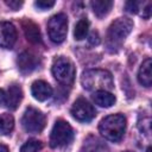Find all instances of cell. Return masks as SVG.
Segmentation results:
<instances>
[{"label":"cell","mask_w":152,"mask_h":152,"mask_svg":"<svg viewBox=\"0 0 152 152\" xmlns=\"http://www.w3.org/2000/svg\"><path fill=\"white\" fill-rule=\"evenodd\" d=\"M21 25H23L24 34L30 43H32V44H40L42 43V36H40V31H39V27L37 24H34L30 19H25L21 23Z\"/></svg>","instance_id":"obj_12"},{"label":"cell","mask_w":152,"mask_h":152,"mask_svg":"<svg viewBox=\"0 0 152 152\" xmlns=\"http://www.w3.org/2000/svg\"><path fill=\"white\" fill-rule=\"evenodd\" d=\"M90 6L97 18H103L110 12L113 7V1L112 0H93L90 2Z\"/></svg>","instance_id":"obj_16"},{"label":"cell","mask_w":152,"mask_h":152,"mask_svg":"<svg viewBox=\"0 0 152 152\" xmlns=\"http://www.w3.org/2000/svg\"><path fill=\"white\" fill-rule=\"evenodd\" d=\"M31 93L33 97L38 101H46L52 96V88L51 86L42 80L34 81L31 86Z\"/></svg>","instance_id":"obj_11"},{"label":"cell","mask_w":152,"mask_h":152,"mask_svg":"<svg viewBox=\"0 0 152 152\" xmlns=\"http://www.w3.org/2000/svg\"><path fill=\"white\" fill-rule=\"evenodd\" d=\"M34 6L40 8V10H49V8L55 6V1H52V0H39V1L34 2Z\"/></svg>","instance_id":"obj_21"},{"label":"cell","mask_w":152,"mask_h":152,"mask_svg":"<svg viewBox=\"0 0 152 152\" xmlns=\"http://www.w3.org/2000/svg\"><path fill=\"white\" fill-rule=\"evenodd\" d=\"M14 127V119L11 114L4 113L0 115V134L7 135L13 131Z\"/></svg>","instance_id":"obj_17"},{"label":"cell","mask_w":152,"mask_h":152,"mask_svg":"<svg viewBox=\"0 0 152 152\" xmlns=\"http://www.w3.org/2000/svg\"><path fill=\"white\" fill-rule=\"evenodd\" d=\"M88 42L90 45H97L100 43V37H99V33L96 31H93L90 34H89V38H88Z\"/></svg>","instance_id":"obj_24"},{"label":"cell","mask_w":152,"mask_h":152,"mask_svg":"<svg viewBox=\"0 0 152 152\" xmlns=\"http://www.w3.org/2000/svg\"><path fill=\"white\" fill-rule=\"evenodd\" d=\"M142 6V10H141V17L145 18V19H148L151 17V2L147 1L145 4L141 5Z\"/></svg>","instance_id":"obj_23"},{"label":"cell","mask_w":152,"mask_h":152,"mask_svg":"<svg viewBox=\"0 0 152 152\" xmlns=\"http://www.w3.org/2000/svg\"><path fill=\"white\" fill-rule=\"evenodd\" d=\"M132 28L133 21L129 18H118L116 20H114L108 27L106 36V43L109 51H118L127 38V36L131 33Z\"/></svg>","instance_id":"obj_2"},{"label":"cell","mask_w":152,"mask_h":152,"mask_svg":"<svg viewBox=\"0 0 152 152\" xmlns=\"http://www.w3.org/2000/svg\"><path fill=\"white\" fill-rule=\"evenodd\" d=\"M17 42V30L10 21H0V46L11 49Z\"/></svg>","instance_id":"obj_10"},{"label":"cell","mask_w":152,"mask_h":152,"mask_svg":"<svg viewBox=\"0 0 152 152\" xmlns=\"http://www.w3.org/2000/svg\"><path fill=\"white\" fill-rule=\"evenodd\" d=\"M99 131L109 141H119L126 131V118L122 114H112L100 121Z\"/></svg>","instance_id":"obj_3"},{"label":"cell","mask_w":152,"mask_h":152,"mask_svg":"<svg viewBox=\"0 0 152 152\" xmlns=\"http://www.w3.org/2000/svg\"><path fill=\"white\" fill-rule=\"evenodd\" d=\"M5 4H6L10 8L17 11V10H19V8L24 5V1H21V0H20V1H19V0H6Z\"/></svg>","instance_id":"obj_22"},{"label":"cell","mask_w":152,"mask_h":152,"mask_svg":"<svg viewBox=\"0 0 152 152\" xmlns=\"http://www.w3.org/2000/svg\"><path fill=\"white\" fill-rule=\"evenodd\" d=\"M82 87L89 91H109L114 88L113 76L104 69H90L81 76Z\"/></svg>","instance_id":"obj_1"},{"label":"cell","mask_w":152,"mask_h":152,"mask_svg":"<svg viewBox=\"0 0 152 152\" xmlns=\"http://www.w3.org/2000/svg\"><path fill=\"white\" fill-rule=\"evenodd\" d=\"M93 101L100 106V107H104V108H108V107H112L115 101H116V97L109 93V91H104V90H100V91H95L93 94Z\"/></svg>","instance_id":"obj_15"},{"label":"cell","mask_w":152,"mask_h":152,"mask_svg":"<svg viewBox=\"0 0 152 152\" xmlns=\"http://www.w3.org/2000/svg\"><path fill=\"white\" fill-rule=\"evenodd\" d=\"M42 147H43L42 141L36 140V139H30L21 146L20 152H39Z\"/></svg>","instance_id":"obj_19"},{"label":"cell","mask_w":152,"mask_h":152,"mask_svg":"<svg viewBox=\"0 0 152 152\" xmlns=\"http://www.w3.org/2000/svg\"><path fill=\"white\" fill-rule=\"evenodd\" d=\"M68 33V18L64 13L52 15L48 21V34L51 42L61 44L66 38Z\"/></svg>","instance_id":"obj_7"},{"label":"cell","mask_w":152,"mask_h":152,"mask_svg":"<svg viewBox=\"0 0 152 152\" xmlns=\"http://www.w3.org/2000/svg\"><path fill=\"white\" fill-rule=\"evenodd\" d=\"M151 68H152V61H151V58H146L142 62V64L140 65V68H139V71H138V81L144 87H151V84H152Z\"/></svg>","instance_id":"obj_14"},{"label":"cell","mask_w":152,"mask_h":152,"mask_svg":"<svg viewBox=\"0 0 152 152\" xmlns=\"http://www.w3.org/2000/svg\"><path fill=\"white\" fill-rule=\"evenodd\" d=\"M88 28H89V21L83 18L80 19L77 21V24L75 25V30H74V37L76 40H82L83 38H86L87 33H88Z\"/></svg>","instance_id":"obj_18"},{"label":"cell","mask_w":152,"mask_h":152,"mask_svg":"<svg viewBox=\"0 0 152 152\" xmlns=\"http://www.w3.org/2000/svg\"><path fill=\"white\" fill-rule=\"evenodd\" d=\"M17 64L21 72L28 74L40 65V57L32 51H24L18 56Z\"/></svg>","instance_id":"obj_9"},{"label":"cell","mask_w":152,"mask_h":152,"mask_svg":"<svg viewBox=\"0 0 152 152\" xmlns=\"http://www.w3.org/2000/svg\"><path fill=\"white\" fill-rule=\"evenodd\" d=\"M74 139L72 127L64 120L59 119L55 122L50 134V146L53 148L69 145Z\"/></svg>","instance_id":"obj_4"},{"label":"cell","mask_w":152,"mask_h":152,"mask_svg":"<svg viewBox=\"0 0 152 152\" xmlns=\"http://www.w3.org/2000/svg\"><path fill=\"white\" fill-rule=\"evenodd\" d=\"M140 6H141V2H139V1H127L125 4L126 11L129 13H137L140 10Z\"/></svg>","instance_id":"obj_20"},{"label":"cell","mask_w":152,"mask_h":152,"mask_svg":"<svg viewBox=\"0 0 152 152\" xmlns=\"http://www.w3.org/2000/svg\"><path fill=\"white\" fill-rule=\"evenodd\" d=\"M146 152H151V147H147V151Z\"/></svg>","instance_id":"obj_27"},{"label":"cell","mask_w":152,"mask_h":152,"mask_svg":"<svg viewBox=\"0 0 152 152\" xmlns=\"http://www.w3.org/2000/svg\"><path fill=\"white\" fill-rule=\"evenodd\" d=\"M52 75L62 84L69 86L75 78V66L66 57H57L52 64Z\"/></svg>","instance_id":"obj_5"},{"label":"cell","mask_w":152,"mask_h":152,"mask_svg":"<svg viewBox=\"0 0 152 152\" xmlns=\"http://www.w3.org/2000/svg\"><path fill=\"white\" fill-rule=\"evenodd\" d=\"M21 99H23V90H21V88L19 86H17V84L10 86V88L7 90V94H6V102H5L7 108L17 109V107L19 106Z\"/></svg>","instance_id":"obj_13"},{"label":"cell","mask_w":152,"mask_h":152,"mask_svg":"<svg viewBox=\"0 0 152 152\" xmlns=\"http://www.w3.org/2000/svg\"><path fill=\"white\" fill-rule=\"evenodd\" d=\"M70 113L77 121H81V122H89L96 115V112L93 104H90L86 99H82V97L77 99L74 102L70 109Z\"/></svg>","instance_id":"obj_8"},{"label":"cell","mask_w":152,"mask_h":152,"mask_svg":"<svg viewBox=\"0 0 152 152\" xmlns=\"http://www.w3.org/2000/svg\"><path fill=\"white\" fill-rule=\"evenodd\" d=\"M125 152H131V151H125Z\"/></svg>","instance_id":"obj_28"},{"label":"cell","mask_w":152,"mask_h":152,"mask_svg":"<svg viewBox=\"0 0 152 152\" xmlns=\"http://www.w3.org/2000/svg\"><path fill=\"white\" fill-rule=\"evenodd\" d=\"M5 102H6V93L2 89H0V106L5 104Z\"/></svg>","instance_id":"obj_25"},{"label":"cell","mask_w":152,"mask_h":152,"mask_svg":"<svg viewBox=\"0 0 152 152\" xmlns=\"http://www.w3.org/2000/svg\"><path fill=\"white\" fill-rule=\"evenodd\" d=\"M0 152H10V150H8V147H7V146H5V145H1V144H0Z\"/></svg>","instance_id":"obj_26"},{"label":"cell","mask_w":152,"mask_h":152,"mask_svg":"<svg viewBox=\"0 0 152 152\" xmlns=\"http://www.w3.org/2000/svg\"><path fill=\"white\" fill-rule=\"evenodd\" d=\"M21 125L24 129L28 133H39L44 129L46 125V116L39 109L34 107H28L23 114Z\"/></svg>","instance_id":"obj_6"}]
</instances>
